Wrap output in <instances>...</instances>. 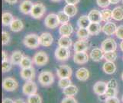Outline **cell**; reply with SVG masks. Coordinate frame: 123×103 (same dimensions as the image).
I'll list each match as a JSON object with an SVG mask.
<instances>
[{
  "instance_id": "6da1fadb",
  "label": "cell",
  "mask_w": 123,
  "mask_h": 103,
  "mask_svg": "<svg viewBox=\"0 0 123 103\" xmlns=\"http://www.w3.org/2000/svg\"><path fill=\"white\" fill-rule=\"evenodd\" d=\"M24 45L29 49H37L40 44L39 36L35 33H31L25 36L23 40Z\"/></svg>"
},
{
  "instance_id": "e575fe53",
  "label": "cell",
  "mask_w": 123,
  "mask_h": 103,
  "mask_svg": "<svg viewBox=\"0 0 123 103\" xmlns=\"http://www.w3.org/2000/svg\"><path fill=\"white\" fill-rule=\"evenodd\" d=\"M57 16H58V18H59V21H60V24H67L70 21V17L66 14L64 11H61L57 13Z\"/></svg>"
},
{
  "instance_id": "680465c9",
  "label": "cell",
  "mask_w": 123,
  "mask_h": 103,
  "mask_svg": "<svg viewBox=\"0 0 123 103\" xmlns=\"http://www.w3.org/2000/svg\"><path fill=\"white\" fill-rule=\"evenodd\" d=\"M122 58H123V57H122Z\"/></svg>"
},
{
  "instance_id": "681fc988",
  "label": "cell",
  "mask_w": 123,
  "mask_h": 103,
  "mask_svg": "<svg viewBox=\"0 0 123 103\" xmlns=\"http://www.w3.org/2000/svg\"><path fill=\"white\" fill-rule=\"evenodd\" d=\"M3 103H6V102H15V101L10 99V98H5V99L2 100Z\"/></svg>"
},
{
  "instance_id": "ab89813d",
  "label": "cell",
  "mask_w": 123,
  "mask_h": 103,
  "mask_svg": "<svg viewBox=\"0 0 123 103\" xmlns=\"http://www.w3.org/2000/svg\"><path fill=\"white\" fill-rule=\"evenodd\" d=\"M12 62L8 61V59L6 61H2V73H6L8 71H9L12 69Z\"/></svg>"
},
{
  "instance_id": "ba28073f",
  "label": "cell",
  "mask_w": 123,
  "mask_h": 103,
  "mask_svg": "<svg viewBox=\"0 0 123 103\" xmlns=\"http://www.w3.org/2000/svg\"><path fill=\"white\" fill-rule=\"evenodd\" d=\"M33 62L37 66H44L48 62V56L44 52H38L34 55Z\"/></svg>"
},
{
  "instance_id": "277c9868",
  "label": "cell",
  "mask_w": 123,
  "mask_h": 103,
  "mask_svg": "<svg viewBox=\"0 0 123 103\" xmlns=\"http://www.w3.org/2000/svg\"><path fill=\"white\" fill-rule=\"evenodd\" d=\"M18 82L12 77H6L2 81V88L8 92H13L18 88Z\"/></svg>"
},
{
  "instance_id": "e0dca14e",
  "label": "cell",
  "mask_w": 123,
  "mask_h": 103,
  "mask_svg": "<svg viewBox=\"0 0 123 103\" xmlns=\"http://www.w3.org/2000/svg\"><path fill=\"white\" fill-rule=\"evenodd\" d=\"M116 30H117V27L116 24L108 21V22H106L104 24L102 31H103V32L105 34H106V35L111 36V35H113L114 33H116Z\"/></svg>"
},
{
  "instance_id": "f35d334b",
  "label": "cell",
  "mask_w": 123,
  "mask_h": 103,
  "mask_svg": "<svg viewBox=\"0 0 123 103\" xmlns=\"http://www.w3.org/2000/svg\"><path fill=\"white\" fill-rule=\"evenodd\" d=\"M28 102L29 103H41L42 102V98L38 95V94H32V95L28 96Z\"/></svg>"
},
{
  "instance_id": "52a82bcc",
  "label": "cell",
  "mask_w": 123,
  "mask_h": 103,
  "mask_svg": "<svg viewBox=\"0 0 123 103\" xmlns=\"http://www.w3.org/2000/svg\"><path fill=\"white\" fill-rule=\"evenodd\" d=\"M117 48L116 42L114 39L108 38L105 40L101 44V49L103 50L104 52H113L116 51Z\"/></svg>"
},
{
  "instance_id": "b9f144b4",
  "label": "cell",
  "mask_w": 123,
  "mask_h": 103,
  "mask_svg": "<svg viewBox=\"0 0 123 103\" xmlns=\"http://www.w3.org/2000/svg\"><path fill=\"white\" fill-rule=\"evenodd\" d=\"M97 5L103 8H106L110 5V0H96Z\"/></svg>"
},
{
  "instance_id": "7402d4cb",
  "label": "cell",
  "mask_w": 123,
  "mask_h": 103,
  "mask_svg": "<svg viewBox=\"0 0 123 103\" xmlns=\"http://www.w3.org/2000/svg\"><path fill=\"white\" fill-rule=\"evenodd\" d=\"M76 77L81 81H85L87 80L90 77V72H89L88 69L85 67H82L80 68L79 70H77V71L76 72Z\"/></svg>"
},
{
  "instance_id": "bcb514c9",
  "label": "cell",
  "mask_w": 123,
  "mask_h": 103,
  "mask_svg": "<svg viewBox=\"0 0 123 103\" xmlns=\"http://www.w3.org/2000/svg\"><path fill=\"white\" fill-rule=\"evenodd\" d=\"M67 4H70V5H77L80 2V0H65Z\"/></svg>"
},
{
  "instance_id": "9f6ffc18",
  "label": "cell",
  "mask_w": 123,
  "mask_h": 103,
  "mask_svg": "<svg viewBox=\"0 0 123 103\" xmlns=\"http://www.w3.org/2000/svg\"><path fill=\"white\" fill-rule=\"evenodd\" d=\"M122 102H123V95H122Z\"/></svg>"
},
{
  "instance_id": "9a60e30c",
  "label": "cell",
  "mask_w": 123,
  "mask_h": 103,
  "mask_svg": "<svg viewBox=\"0 0 123 103\" xmlns=\"http://www.w3.org/2000/svg\"><path fill=\"white\" fill-rule=\"evenodd\" d=\"M74 61L76 64H86L89 61V55L86 52H75L74 55Z\"/></svg>"
},
{
  "instance_id": "f1b7e54d",
  "label": "cell",
  "mask_w": 123,
  "mask_h": 103,
  "mask_svg": "<svg viewBox=\"0 0 123 103\" xmlns=\"http://www.w3.org/2000/svg\"><path fill=\"white\" fill-rule=\"evenodd\" d=\"M90 24H91L90 19L86 15L81 16L78 19V21H77V24L79 26V27H81V28H88V27L90 26Z\"/></svg>"
},
{
  "instance_id": "6f0895ef",
  "label": "cell",
  "mask_w": 123,
  "mask_h": 103,
  "mask_svg": "<svg viewBox=\"0 0 123 103\" xmlns=\"http://www.w3.org/2000/svg\"><path fill=\"white\" fill-rule=\"evenodd\" d=\"M122 3H123V0H122Z\"/></svg>"
},
{
  "instance_id": "ee69618b",
  "label": "cell",
  "mask_w": 123,
  "mask_h": 103,
  "mask_svg": "<svg viewBox=\"0 0 123 103\" xmlns=\"http://www.w3.org/2000/svg\"><path fill=\"white\" fill-rule=\"evenodd\" d=\"M105 102H116L118 103L120 102L119 99L116 97V96H112V97H106V98L105 99Z\"/></svg>"
},
{
  "instance_id": "cb8c5ba5",
  "label": "cell",
  "mask_w": 123,
  "mask_h": 103,
  "mask_svg": "<svg viewBox=\"0 0 123 103\" xmlns=\"http://www.w3.org/2000/svg\"><path fill=\"white\" fill-rule=\"evenodd\" d=\"M103 71L107 74H112L116 71V65L114 62H106L103 67Z\"/></svg>"
},
{
  "instance_id": "c3c4849f",
  "label": "cell",
  "mask_w": 123,
  "mask_h": 103,
  "mask_svg": "<svg viewBox=\"0 0 123 103\" xmlns=\"http://www.w3.org/2000/svg\"><path fill=\"white\" fill-rule=\"evenodd\" d=\"M5 1L8 4H15L18 2V0H5Z\"/></svg>"
},
{
  "instance_id": "60d3db41",
  "label": "cell",
  "mask_w": 123,
  "mask_h": 103,
  "mask_svg": "<svg viewBox=\"0 0 123 103\" xmlns=\"http://www.w3.org/2000/svg\"><path fill=\"white\" fill-rule=\"evenodd\" d=\"M2 45L5 46L6 44H8V42L10 41V35L9 33L6 32V31H3L2 33Z\"/></svg>"
},
{
  "instance_id": "db71d44e",
  "label": "cell",
  "mask_w": 123,
  "mask_h": 103,
  "mask_svg": "<svg viewBox=\"0 0 123 103\" xmlns=\"http://www.w3.org/2000/svg\"><path fill=\"white\" fill-rule=\"evenodd\" d=\"M52 2H59V1H61V0H51Z\"/></svg>"
},
{
  "instance_id": "74e56055",
  "label": "cell",
  "mask_w": 123,
  "mask_h": 103,
  "mask_svg": "<svg viewBox=\"0 0 123 103\" xmlns=\"http://www.w3.org/2000/svg\"><path fill=\"white\" fill-rule=\"evenodd\" d=\"M104 58L106 60V62H115L117 58V54L116 52V51L105 52Z\"/></svg>"
},
{
  "instance_id": "f5cc1de1",
  "label": "cell",
  "mask_w": 123,
  "mask_h": 103,
  "mask_svg": "<svg viewBox=\"0 0 123 103\" xmlns=\"http://www.w3.org/2000/svg\"><path fill=\"white\" fill-rule=\"evenodd\" d=\"M25 101L23 99H17L15 101V102H24Z\"/></svg>"
},
{
  "instance_id": "f546056e",
  "label": "cell",
  "mask_w": 123,
  "mask_h": 103,
  "mask_svg": "<svg viewBox=\"0 0 123 103\" xmlns=\"http://www.w3.org/2000/svg\"><path fill=\"white\" fill-rule=\"evenodd\" d=\"M63 11H65L66 14L68 15L70 18L71 17H74L77 13V8L76 7V5H70V4H67V5L63 8Z\"/></svg>"
},
{
  "instance_id": "4dcf8cb0",
  "label": "cell",
  "mask_w": 123,
  "mask_h": 103,
  "mask_svg": "<svg viewBox=\"0 0 123 103\" xmlns=\"http://www.w3.org/2000/svg\"><path fill=\"white\" fill-rule=\"evenodd\" d=\"M112 18L116 21L123 19V8L122 7H116L112 10Z\"/></svg>"
},
{
  "instance_id": "11a10c76",
  "label": "cell",
  "mask_w": 123,
  "mask_h": 103,
  "mask_svg": "<svg viewBox=\"0 0 123 103\" xmlns=\"http://www.w3.org/2000/svg\"><path fill=\"white\" fill-rule=\"evenodd\" d=\"M122 80L123 81V72H122Z\"/></svg>"
},
{
  "instance_id": "8fae6325",
  "label": "cell",
  "mask_w": 123,
  "mask_h": 103,
  "mask_svg": "<svg viewBox=\"0 0 123 103\" xmlns=\"http://www.w3.org/2000/svg\"><path fill=\"white\" fill-rule=\"evenodd\" d=\"M20 75H21V77L25 80H26V81L32 80L35 78V68L32 66L30 67H27V68H22V71L20 72Z\"/></svg>"
},
{
  "instance_id": "7bdbcfd3",
  "label": "cell",
  "mask_w": 123,
  "mask_h": 103,
  "mask_svg": "<svg viewBox=\"0 0 123 103\" xmlns=\"http://www.w3.org/2000/svg\"><path fill=\"white\" fill-rule=\"evenodd\" d=\"M116 36L118 39L123 40V25H120L117 27L116 32Z\"/></svg>"
},
{
  "instance_id": "f907efd6",
  "label": "cell",
  "mask_w": 123,
  "mask_h": 103,
  "mask_svg": "<svg viewBox=\"0 0 123 103\" xmlns=\"http://www.w3.org/2000/svg\"><path fill=\"white\" fill-rule=\"evenodd\" d=\"M120 1L121 0H110V2L111 4H118Z\"/></svg>"
},
{
  "instance_id": "4316f807",
  "label": "cell",
  "mask_w": 123,
  "mask_h": 103,
  "mask_svg": "<svg viewBox=\"0 0 123 103\" xmlns=\"http://www.w3.org/2000/svg\"><path fill=\"white\" fill-rule=\"evenodd\" d=\"M59 46L65 47V48H70L72 46V40L70 36H62L58 40Z\"/></svg>"
},
{
  "instance_id": "484cf974",
  "label": "cell",
  "mask_w": 123,
  "mask_h": 103,
  "mask_svg": "<svg viewBox=\"0 0 123 103\" xmlns=\"http://www.w3.org/2000/svg\"><path fill=\"white\" fill-rule=\"evenodd\" d=\"M9 26H10V29L14 32H19L24 27L23 22L20 19H14Z\"/></svg>"
},
{
  "instance_id": "d4e9b609",
  "label": "cell",
  "mask_w": 123,
  "mask_h": 103,
  "mask_svg": "<svg viewBox=\"0 0 123 103\" xmlns=\"http://www.w3.org/2000/svg\"><path fill=\"white\" fill-rule=\"evenodd\" d=\"M23 58H24V55L22 52L15 51L12 54L11 58H10V61L12 62V64H20Z\"/></svg>"
},
{
  "instance_id": "5bb4252c",
  "label": "cell",
  "mask_w": 123,
  "mask_h": 103,
  "mask_svg": "<svg viewBox=\"0 0 123 103\" xmlns=\"http://www.w3.org/2000/svg\"><path fill=\"white\" fill-rule=\"evenodd\" d=\"M107 87V83H105L103 81H98V82L95 83L94 87H93V91L98 96H105Z\"/></svg>"
},
{
  "instance_id": "d590c367",
  "label": "cell",
  "mask_w": 123,
  "mask_h": 103,
  "mask_svg": "<svg viewBox=\"0 0 123 103\" xmlns=\"http://www.w3.org/2000/svg\"><path fill=\"white\" fill-rule=\"evenodd\" d=\"M34 62L33 59L31 60L29 57L28 56H24V58H22V62L20 63V67L22 68H27V67H30L32 66Z\"/></svg>"
},
{
  "instance_id": "ffe728a7",
  "label": "cell",
  "mask_w": 123,
  "mask_h": 103,
  "mask_svg": "<svg viewBox=\"0 0 123 103\" xmlns=\"http://www.w3.org/2000/svg\"><path fill=\"white\" fill-rule=\"evenodd\" d=\"M74 31V28L72 25L69 23L62 24L59 28V33L61 36H70Z\"/></svg>"
},
{
  "instance_id": "4fadbf2b",
  "label": "cell",
  "mask_w": 123,
  "mask_h": 103,
  "mask_svg": "<svg viewBox=\"0 0 123 103\" xmlns=\"http://www.w3.org/2000/svg\"><path fill=\"white\" fill-rule=\"evenodd\" d=\"M90 48V44L86 40H80L74 45V50L75 52H86Z\"/></svg>"
},
{
  "instance_id": "2e32d148",
  "label": "cell",
  "mask_w": 123,
  "mask_h": 103,
  "mask_svg": "<svg viewBox=\"0 0 123 103\" xmlns=\"http://www.w3.org/2000/svg\"><path fill=\"white\" fill-rule=\"evenodd\" d=\"M39 39H40V44L45 47H48L50 46H51L54 41V38L52 35L49 33H41V36H39Z\"/></svg>"
},
{
  "instance_id": "8d00e7d4",
  "label": "cell",
  "mask_w": 123,
  "mask_h": 103,
  "mask_svg": "<svg viewBox=\"0 0 123 103\" xmlns=\"http://www.w3.org/2000/svg\"><path fill=\"white\" fill-rule=\"evenodd\" d=\"M72 82L71 80L70 79V77H65V78H60L58 81V86L59 87H61V89H64L67 87L68 86L71 85Z\"/></svg>"
},
{
  "instance_id": "d6a6232c",
  "label": "cell",
  "mask_w": 123,
  "mask_h": 103,
  "mask_svg": "<svg viewBox=\"0 0 123 103\" xmlns=\"http://www.w3.org/2000/svg\"><path fill=\"white\" fill-rule=\"evenodd\" d=\"M77 35L80 38V40H87L90 36V33L89 32L87 28H81L80 27V29L77 32Z\"/></svg>"
},
{
  "instance_id": "8992f818",
  "label": "cell",
  "mask_w": 123,
  "mask_h": 103,
  "mask_svg": "<svg viewBox=\"0 0 123 103\" xmlns=\"http://www.w3.org/2000/svg\"><path fill=\"white\" fill-rule=\"evenodd\" d=\"M60 24L58 16L56 14H50L46 17L44 20V24L47 27L50 29H54L57 27V26Z\"/></svg>"
},
{
  "instance_id": "ac0fdd59",
  "label": "cell",
  "mask_w": 123,
  "mask_h": 103,
  "mask_svg": "<svg viewBox=\"0 0 123 103\" xmlns=\"http://www.w3.org/2000/svg\"><path fill=\"white\" fill-rule=\"evenodd\" d=\"M35 4H33V2L31 0H25L22 3H21L19 9L21 12H22L25 15H28L29 13H31L32 8Z\"/></svg>"
},
{
  "instance_id": "836d02e7",
  "label": "cell",
  "mask_w": 123,
  "mask_h": 103,
  "mask_svg": "<svg viewBox=\"0 0 123 103\" xmlns=\"http://www.w3.org/2000/svg\"><path fill=\"white\" fill-rule=\"evenodd\" d=\"M102 14V18H103V21L105 22H108V21L112 18V11L108 8H104L103 10L101 11Z\"/></svg>"
},
{
  "instance_id": "30bf717a",
  "label": "cell",
  "mask_w": 123,
  "mask_h": 103,
  "mask_svg": "<svg viewBox=\"0 0 123 103\" xmlns=\"http://www.w3.org/2000/svg\"><path fill=\"white\" fill-rule=\"evenodd\" d=\"M37 90V84L35 82H33L32 80L27 81V82L24 84L23 88H22L23 93L26 96H30V95H32V94L36 93Z\"/></svg>"
},
{
  "instance_id": "3957f363",
  "label": "cell",
  "mask_w": 123,
  "mask_h": 103,
  "mask_svg": "<svg viewBox=\"0 0 123 103\" xmlns=\"http://www.w3.org/2000/svg\"><path fill=\"white\" fill-rule=\"evenodd\" d=\"M45 11H46L45 6L42 3L37 2L34 5L30 14L32 18L35 19H40L43 17Z\"/></svg>"
},
{
  "instance_id": "5b68a950",
  "label": "cell",
  "mask_w": 123,
  "mask_h": 103,
  "mask_svg": "<svg viewBox=\"0 0 123 103\" xmlns=\"http://www.w3.org/2000/svg\"><path fill=\"white\" fill-rule=\"evenodd\" d=\"M70 56V50L69 48L59 46L55 51V57L59 61H67Z\"/></svg>"
},
{
  "instance_id": "7c38bea8",
  "label": "cell",
  "mask_w": 123,
  "mask_h": 103,
  "mask_svg": "<svg viewBox=\"0 0 123 103\" xmlns=\"http://www.w3.org/2000/svg\"><path fill=\"white\" fill-rule=\"evenodd\" d=\"M57 75L59 78H65V77H70L72 76L71 67L67 64L60 66L57 71Z\"/></svg>"
},
{
  "instance_id": "603a6c76",
  "label": "cell",
  "mask_w": 123,
  "mask_h": 103,
  "mask_svg": "<svg viewBox=\"0 0 123 103\" xmlns=\"http://www.w3.org/2000/svg\"><path fill=\"white\" fill-rule=\"evenodd\" d=\"M87 29H88L89 32H90V35L96 36V35H98V34L102 31L103 27H101L100 23L91 22V24H90V26H89Z\"/></svg>"
},
{
  "instance_id": "9c48e42d",
  "label": "cell",
  "mask_w": 123,
  "mask_h": 103,
  "mask_svg": "<svg viewBox=\"0 0 123 103\" xmlns=\"http://www.w3.org/2000/svg\"><path fill=\"white\" fill-rule=\"evenodd\" d=\"M117 82L115 79H112L110 80L109 82L107 83V89L106 92L105 93V96L106 97H112V96H117V88H118V85Z\"/></svg>"
},
{
  "instance_id": "f6af8a7d",
  "label": "cell",
  "mask_w": 123,
  "mask_h": 103,
  "mask_svg": "<svg viewBox=\"0 0 123 103\" xmlns=\"http://www.w3.org/2000/svg\"><path fill=\"white\" fill-rule=\"evenodd\" d=\"M61 102H77V99L76 98H74L73 96H67L65 98H63V99H62Z\"/></svg>"
},
{
  "instance_id": "83f0119b",
  "label": "cell",
  "mask_w": 123,
  "mask_h": 103,
  "mask_svg": "<svg viewBox=\"0 0 123 103\" xmlns=\"http://www.w3.org/2000/svg\"><path fill=\"white\" fill-rule=\"evenodd\" d=\"M63 93L67 96H74L75 95H77V93H78V88L76 87V86L71 84L68 86L67 87L63 89Z\"/></svg>"
},
{
  "instance_id": "7a4b0ae2",
  "label": "cell",
  "mask_w": 123,
  "mask_h": 103,
  "mask_svg": "<svg viewBox=\"0 0 123 103\" xmlns=\"http://www.w3.org/2000/svg\"><path fill=\"white\" fill-rule=\"evenodd\" d=\"M54 74L50 71H42L38 76V81L43 87H49L54 83Z\"/></svg>"
},
{
  "instance_id": "1f68e13d",
  "label": "cell",
  "mask_w": 123,
  "mask_h": 103,
  "mask_svg": "<svg viewBox=\"0 0 123 103\" xmlns=\"http://www.w3.org/2000/svg\"><path fill=\"white\" fill-rule=\"evenodd\" d=\"M14 20L13 16L9 12H4L2 16V24L4 26H8L10 25L11 23L12 22V21Z\"/></svg>"
},
{
  "instance_id": "816d5d0a",
  "label": "cell",
  "mask_w": 123,
  "mask_h": 103,
  "mask_svg": "<svg viewBox=\"0 0 123 103\" xmlns=\"http://www.w3.org/2000/svg\"><path fill=\"white\" fill-rule=\"evenodd\" d=\"M120 48H121L122 51L123 52V40H122V41L121 42V43H120Z\"/></svg>"
},
{
  "instance_id": "7dc6e473",
  "label": "cell",
  "mask_w": 123,
  "mask_h": 103,
  "mask_svg": "<svg viewBox=\"0 0 123 103\" xmlns=\"http://www.w3.org/2000/svg\"><path fill=\"white\" fill-rule=\"evenodd\" d=\"M6 60H8L7 54L5 51H2V61H6Z\"/></svg>"
},
{
  "instance_id": "d6986e66",
  "label": "cell",
  "mask_w": 123,
  "mask_h": 103,
  "mask_svg": "<svg viewBox=\"0 0 123 103\" xmlns=\"http://www.w3.org/2000/svg\"><path fill=\"white\" fill-rule=\"evenodd\" d=\"M104 54H105V52H104L103 50L102 49L96 48V49H93L91 51L90 56L92 58V61H94V62H99V61H101V60L104 58Z\"/></svg>"
},
{
  "instance_id": "44dd1931",
  "label": "cell",
  "mask_w": 123,
  "mask_h": 103,
  "mask_svg": "<svg viewBox=\"0 0 123 103\" xmlns=\"http://www.w3.org/2000/svg\"><path fill=\"white\" fill-rule=\"evenodd\" d=\"M88 17L90 18L91 22H93V23H101V21H103L101 11L96 9L92 10L89 13Z\"/></svg>"
}]
</instances>
